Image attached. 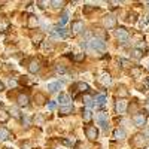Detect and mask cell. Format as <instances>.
<instances>
[{"label": "cell", "mask_w": 149, "mask_h": 149, "mask_svg": "<svg viewBox=\"0 0 149 149\" xmlns=\"http://www.w3.org/2000/svg\"><path fill=\"white\" fill-rule=\"evenodd\" d=\"M86 46H88L90 49H93V51H100V52H103L104 49H106V42L102 40V39H98V37H94V39H90V40H88Z\"/></svg>", "instance_id": "cell-1"}, {"label": "cell", "mask_w": 149, "mask_h": 149, "mask_svg": "<svg viewBox=\"0 0 149 149\" xmlns=\"http://www.w3.org/2000/svg\"><path fill=\"white\" fill-rule=\"evenodd\" d=\"M127 107H128V103L125 98H118L116 103H115V110H116V113L122 115V113H125L127 112Z\"/></svg>", "instance_id": "cell-2"}, {"label": "cell", "mask_w": 149, "mask_h": 149, "mask_svg": "<svg viewBox=\"0 0 149 149\" xmlns=\"http://www.w3.org/2000/svg\"><path fill=\"white\" fill-rule=\"evenodd\" d=\"M115 36H116V39L119 40V42H122V43H125L128 39H130V34H128V31L124 29V27H119V29H116L115 30Z\"/></svg>", "instance_id": "cell-3"}, {"label": "cell", "mask_w": 149, "mask_h": 149, "mask_svg": "<svg viewBox=\"0 0 149 149\" xmlns=\"http://www.w3.org/2000/svg\"><path fill=\"white\" fill-rule=\"evenodd\" d=\"M85 134H86V137H88L90 140H97V137H98V130L94 127V125H88L85 128Z\"/></svg>", "instance_id": "cell-4"}, {"label": "cell", "mask_w": 149, "mask_h": 149, "mask_svg": "<svg viewBox=\"0 0 149 149\" xmlns=\"http://www.w3.org/2000/svg\"><path fill=\"white\" fill-rule=\"evenodd\" d=\"M52 37H54V39H66V37H67V31L63 27H54L52 29Z\"/></svg>", "instance_id": "cell-5"}, {"label": "cell", "mask_w": 149, "mask_h": 149, "mask_svg": "<svg viewBox=\"0 0 149 149\" xmlns=\"http://www.w3.org/2000/svg\"><path fill=\"white\" fill-rule=\"evenodd\" d=\"M95 121L98 122V125H100L102 128H107V113H104V112H100V113H97L95 116Z\"/></svg>", "instance_id": "cell-6"}, {"label": "cell", "mask_w": 149, "mask_h": 149, "mask_svg": "<svg viewBox=\"0 0 149 149\" xmlns=\"http://www.w3.org/2000/svg\"><path fill=\"white\" fill-rule=\"evenodd\" d=\"M103 24L106 29H113L116 26V18L113 15H106L104 19H103Z\"/></svg>", "instance_id": "cell-7"}, {"label": "cell", "mask_w": 149, "mask_h": 149, "mask_svg": "<svg viewBox=\"0 0 149 149\" xmlns=\"http://www.w3.org/2000/svg\"><path fill=\"white\" fill-rule=\"evenodd\" d=\"M17 102H18V106H21V107H27L29 103H30V98H29L27 94L21 93V94L18 95V98H17Z\"/></svg>", "instance_id": "cell-8"}, {"label": "cell", "mask_w": 149, "mask_h": 149, "mask_svg": "<svg viewBox=\"0 0 149 149\" xmlns=\"http://www.w3.org/2000/svg\"><path fill=\"white\" fill-rule=\"evenodd\" d=\"M133 121H134V124L137 127H143L145 124H146V115L145 113H137V115H134Z\"/></svg>", "instance_id": "cell-9"}, {"label": "cell", "mask_w": 149, "mask_h": 149, "mask_svg": "<svg viewBox=\"0 0 149 149\" xmlns=\"http://www.w3.org/2000/svg\"><path fill=\"white\" fill-rule=\"evenodd\" d=\"M134 143L137 145L139 148H143V146L148 145V137H146L145 134H137V136L134 137Z\"/></svg>", "instance_id": "cell-10"}, {"label": "cell", "mask_w": 149, "mask_h": 149, "mask_svg": "<svg viewBox=\"0 0 149 149\" xmlns=\"http://www.w3.org/2000/svg\"><path fill=\"white\" fill-rule=\"evenodd\" d=\"M84 30V21H73L72 22V31L74 33V34H78V33H81Z\"/></svg>", "instance_id": "cell-11"}, {"label": "cell", "mask_w": 149, "mask_h": 149, "mask_svg": "<svg viewBox=\"0 0 149 149\" xmlns=\"http://www.w3.org/2000/svg\"><path fill=\"white\" fill-rule=\"evenodd\" d=\"M39 70H40V63L37 60H31L29 63V72L30 73H37Z\"/></svg>", "instance_id": "cell-12"}, {"label": "cell", "mask_w": 149, "mask_h": 149, "mask_svg": "<svg viewBox=\"0 0 149 149\" xmlns=\"http://www.w3.org/2000/svg\"><path fill=\"white\" fill-rule=\"evenodd\" d=\"M58 102H60L61 106H69V104H70V95L66 94V93H60V95H58Z\"/></svg>", "instance_id": "cell-13"}, {"label": "cell", "mask_w": 149, "mask_h": 149, "mask_svg": "<svg viewBox=\"0 0 149 149\" xmlns=\"http://www.w3.org/2000/svg\"><path fill=\"white\" fill-rule=\"evenodd\" d=\"M98 81H100V84L103 86H109L112 84V78H110V74L109 73H102V76L98 78Z\"/></svg>", "instance_id": "cell-14"}, {"label": "cell", "mask_w": 149, "mask_h": 149, "mask_svg": "<svg viewBox=\"0 0 149 149\" xmlns=\"http://www.w3.org/2000/svg\"><path fill=\"white\" fill-rule=\"evenodd\" d=\"M61 86H63V82H60V81H57V82H52V84H49L48 85V91L49 93H57Z\"/></svg>", "instance_id": "cell-15"}, {"label": "cell", "mask_w": 149, "mask_h": 149, "mask_svg": "<svg viewBox=\"0 0 149 149\" xmlns=\"http://www.w3.org/2000/svg\"><path fill=\"white\" fill-rule=\"evenodd\" d=\"M112 137H113L115 140H122L124 137H125V131H124L122 128H116V130H113Z\"/></svg>", "instance_id": "cell-16"}, {"label": "cell", "mask_w": 149, "mask_h": 149, "mask_svg": "<svg viewBox=\"0 0 149 149\" xmlns=\"http://www.w3.org/2000/svg\"><path fill=\"white\" fill-rule=\"evenodd\" d=\"M74 90L79 91V93H86L90 90V86H88V84H85V82H78L76 85H74Z\"/></svg>", "instance_id": "cell-17"}, {"label": "cell", "mask_w": 149, "mask_h": 149, "mask_svg": "<svg viewBox=\"0 0 149 149\" xmlns=\"http://www.w3.org/2000/svg\"><path fill=\"white\" fill-rule=\"evenodd\" d=\"M82 100H84V104L86 106V109H90V107H93V104H94V98L90 95V94H85L84 95V98H82Z\"/></svg>", "instance_id": "cell-18"}, {"label": "cell", "mask_w": 149, "mask_h": 149, "mask_svg": "<svg viewBox=\"0 0 149 149\" xmlns=\"http://www.w3.org/2000/svg\"><path fill=\"white\" fill-rule=\"evenodd\" d=\"M10 137V131L5 127H0V140H8Z\"/></svg>", "instance_id": "cell-19"}, {"label": "cell", "mask_w": 149, "mask_h": 149, "mask_svg": "<svg viewBox=\"0 0 149 149\" xmlns=\"http://www.w3.org/2000/svg\"><path fill=\"white\" fill-rule=\"evenodd\" d=\"M131 57L136 58V60H140L143 57V51L140 48H134V49H131Z\"/></svg>", "instance_id": "cell-20"}, {"label": "cell", "mask_w": 149, "mask_h": 149, "mask_svg": "<svg viewBox=\"0 0 149 149\" xmlns=\"http://www.w3.org/2000/svg\"><path fill=\"white\" fill-rule=\"evenodd\" d=\"M73 112V106L69 104V106H60V115H69Z\"/></svg>", "instance_id": "cell-21"}, {"label": "cell", "mask_w": 149, "mask_h": 149, "mask_svg": "<svg viewBox=\"0 0 149 149\" xmlns=\"http://www.w3.org/2000/svg\"><path fill=\"white\" fill-rule=\"evenodd\" d=\"M94 102H95L97 104H100V106H103V104L106 103V95H104V94H98V95H95V98H94Z\"/></svg>", "instance_id": "cell-22"}, {"label": "cell", "mask_w": 149, "mask_h": 149, "mask_svg": "<svg viewBox=\"0 0 149 149\" xmlns=\"http://www.w3.org/2000/svg\"><path fill=\"white\" fill-rule=\"evenodd\" d=\"M67 21H69V12L64 10V12H63V15L60 17V26H64Z\"/></svg>", "instance_id": "cell-23"}, {"label": "cell", "mask_w": 149, "mask_h": 149, "mask_svg": "<svg viewBox=\"0 0 149 149\" xmlns=\"http://www.w3.org/2000/svg\"><path fill=\"white\" fill-rule=\"evenodd\" d=\"M37 22H39V19H37V17L31 15V17L29 18V27H30V29L36 27V26H37Z\"/></svg>", "instance_id": "cell-24"}, {"label": "cell", "mask_w": 149, "mask_h": 149, "mask_svg": "<svg viewBox=\"0 0 149 149\" xmlns=\"http://www.w3.org/2000/svg\"><path fill=\"white\" fill-rule=\"evenodd\" d=\"M9 119V113L6 110H3V109H0V122H6Z\"/></svg>", "instance_id": "cell-25"}, {"label": "cell", "mask_w": 149, "mask_h": 149, "mask_svg": "<svg viewBox=\"0 0 149 149\" xmlns=\"http://www.w3.org/2000/svg\"><path fill=\"white\" fill-rule=\"evenodd\" d=\"M91 118H93L91 110H90V109H85V110H84V121H85V122H90Z\"/></svg>", "instance_id": "cell-26"}, {"label": "cell", "mask_w": 149, "mask_h": 149, "mask_svg": "<svg viewBox=\"0 0 149 149\" xmlns=\"http://www.w3.org/2000/svg\"><path fill=\"white\" fill-rule=\"evenodd\" d=\"M36 102H37V104H43V102H46L45 100V95L43 94H36Z\"/></svg>", "instance_id": "cell-27"}, {"label": "cell", "mask_w": 149, "mask_h": 149, "mask_svg": "<svg viewBox=\"0 0 149 149\" xmlns=\"http://www.w3.org/2000/svg\"><path fill=\"white\" fill-rule=\"evenodd\" d=\"M55 107H57V102H54V100L48 102V104H46V109H48V110H54Z\"/></svg>", "instance_id": "cell-28"}, {"label": "cell", "mask_w": 149, "mask_h": 149, "mask_svg": "<svg viewBox=\"0 0 149 149\" xmlns=\"http://www.w3.org/2000/svg\"><path fill=\"white\" fill-rule=\"evenodd\" d=\"M51 5H52L55 9H58V8H61V6L64 5V2H63V0H60V2H58V0H55V2H51Z\"/></svg>", "instance_id": "cell-29"}, {"label": "cell", "mask_w": 149, "mask_h": 149, "mask_svg": "<svg viewBox=\"0 0 149 149\" xmlns=\"http://www.w3.org/2000/svg\"><path fill=\"white\" fill-rule=\"evenodd\" d=\"M10 113H12V115H14L15 118H18V119L21 118V115H19V110H18L17 107H12V109H10Z\"/></svg>", "instance_id": "cell-30"}, {"label": "cell", "mask_w": 149, "mask_h": 149, "mask_svg": "<svg viewBox=\"0 0 149 149\" xmlns=\"http://www.w3.org/2000/svg\"><path fill=\"white\" fill-rule=\"evenodd\" d=\"M119 64H122V67H130V61L121 58V60H119Z\"/></svg>", "instance_id": "cell-31"}, {"label": "cell", "mask_w": 149, "mask_h": 149, "mask_svg": "<svg viewBox=\"0 0 149 149\" xmlns=\"http://www.w3.org/2000/svg\"><path fill=\"white\" fill-rule=\"evenodd\" d=\"M42 39H43V36H42V34H37V36H34V37H33V40H34V42H37V43H39Z\"/></svg>", "instance_id": "cell-32"}, {"label": "cell", "mask_w": 149, "mask_h": 149, "mask_svg": "<svg viewBox=\"0 0 149 149\" xmlns=\"http://www.w3.org/2000/svg\"><path fill=\"white\" fill-rule=\"evenodd\" d=\"M37 5L40 6V9H45L46 5H51V3H49V2H37Z\"/></svg>", "instance_id": "cell-33"}, {"label": "cell", "mask_w": 149, "mask_h": 149, "mask_svg": "<svg viewBox=\"0 0 149 149\" xmlns=\"http://www.w3.org/2000/svg\"><path fill=\"white\" fill-rule=\"evenodd\" d=\"M57 73H66V69H64L63 66L58 64V66H57Z\"/></svg>", "instance_id": "cell-34"}, {"label": "cell", "mask_w": 149, "mask_h": 149, "mask_svg": "<svg viewBox=\"0 0 149 149\" xmlns=\"http://www.w3.org/2000/svg\"><path fill=\"white\" fill-rule=\"evenodd\" d=\"M73 58L76 60V61H81V60H84V58H85V55H84V54H81V55H74Z\"/></svg>", "instance_id": "cell-35"}, {"label": "cell", "mask_w": 149, "mask_h": 149, "mask_svg": "<svg viewBox=\"0 0 149 149\" xmlns=\"http://www.w3.org/2000/svg\"><path fill=\"white\" fill-rule=\"evenodd\" d=\"M93 9H95V8H91V6H85V8H84V12H85V14H88V12H91Z\"/></svg>", "instance_id": "cell-36"}, {"label": "cell", "mask_w": 149, "mask_h": 149, "mask_svg": "<svg viewBox=\"0 0 149 149\" xmlns=\"http://www.w3.org/2000/svg\"><path fill=\"white\" fill-rule=\"evenodd\" d=\"M146 24H149V15L146 17V19H145V21H142V22H140V26H142V27H145Z\"/></svg>", "instance_id": "cell-37"}, {"label": "cell", "mask_w": 149, "mask_h": 149, "mask_svg": "<svg viewBox=\"0 0 149 149\" xmlns=\"http://www.w3.org/2000/svg\"><path fill=\"white\" fill-rule=\"evenodd\" d=\"M109 5H110L112 8H118V6H119V2H109Z\"/></svg>", "instance_id": "cell-38"}, {"label": "cell", "mask_w": 149, "mask_h": 149, "mask_svg": "<svg viewBox=\"0 0 149 149\" xmlns=\"http://www.w3.org/2000/svg\"><path fill=\"white\" fill-rule=\"evenodd\" d=\"M145 86L149 90V78H146V79H145Z\"/></svg>", "instance_id": "cell-39"}, {"label": "cell", "mask_w": 149, "mask_h": 149, "mask_svg": "<svg viewBox=\"0 0 149 149\" xmlns=\"http://www.w3.org/2000/svg\"><path fill=\"white\" fill-rule=\"evenodd\" d=\"M3 90H5V84H3L2 81H0V93H2Z\"/></svg>", "instance_id": "cell-40"}, {"label": "cell", "mask_w": 149, "mask_h": 149, "mask_svg": "<svg viewBox=\"0 0 149 149\" xmlns=\"http://www.w3.org/2000/svg\"><path fill=\"white\" fill-rule=\"evenodd\" d=\"M9 85H10V86H17V82L10 79V81H9Z\"/></svg>", "instance_id": "cell-41"}, {"label": "cell", "mask_w": 149, "mask_h": 149, "mask_svg": "<svg viewBox=\"0 0 149 149\" xmlns=\"http://www.w3.org/2000/svg\"><path fill=\"white\" fill-rule=\"evenodd\" d=\"M145 136H146L148 140H149V128H146V130H145Z\"/></svg>", "instance_id": "cell-42"}, {"label": "cell", "mask_w": 149, "mask_h": 149, "mask_svg": "<svg viewBox=\"0 0 149 149\" xmlns=\"http://www.w3.org/2000/svg\"><path fill=\"white\" fill-rule=\"evenodd\" d=\"M84 149H88V148H84Z\"/></svg>", "instance_id": "cell-43"}, {"label": "cell", "mask_w": 149, "mask_h": 149, "mask_svg": "<svg viewBox=\"0 0 149 149\" xmlns=\"http://www.w3.org/2000/svg\"><path fill=\"white\" fill-rule=\"evenodd\" d=\"M148 5H149V3H148Z\"/></svg>", "instance_id": "cell-44"}]
</instances>
